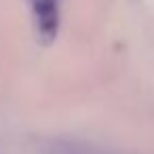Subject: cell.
<instances>
[{"mask_svg":"<svg viewBox=\"0 0 154 154\" xmlns=\"http://www.w3.org/2000/svg\"><path fill=\"white\" fill-rule=\"evenodd\" d=\"M59 2L61 0H30L38 36L47 45L53 42L59 32Z\"/></svg>","mask_w":154,"mask_h":154,"instance_id":"1","label":"cell"}]
</instances>
